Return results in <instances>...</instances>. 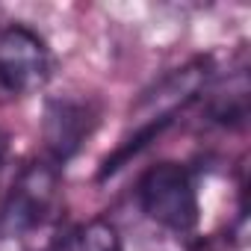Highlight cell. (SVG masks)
<instances>
[{
    "label": "cell",
    "instance_id": "6da1fadb",
    "mask_svg": "<svg viewBox=\"0 0 251 251\" xmlns=\"http://www.w3.org/2000/svg\"><path fill=\"white\" fill-rule=\"evenodd\" d=\"M139 210L172 233H192L201 222V201L189 166L166 160L151 166L136 186Z\"/></svg>",
    "mask_w": 251,
    "mask_h": 251
},
{
    "label": "cell",
    "instance_id": "7a4b0ae2",
    "mask_svg": "<svg viewBox=\"0 0 251 251\" xmlns=\"http://www.w3.org/2000/svg\"><path fill=\"white\" fill-rule=\"evenodd\" d=\"M53 77V53L48 42L24 27L9 24L0 30V89L15 98L42 92Z\"/></svg>",
    "mask_w": 251,
    "mask_h": 251
},
{
    "label": "cell",
    "instance_id": "3957f363",
    "mask_svg": "<svg viewBox=\"0 0 251 251\" xmlns=\"http://www.w3.org/2000/svg\"><path fill=\"white\" fill-rule=\"evenodd\" d=\"M95 127H98V109L92 100L50 98L45 103V118H42V139L48 160L62 169L95 133Z\"/></svg>",
    "mask_w": 251,
    "mask_h": 251
},
{
    "label": "cell",
    "instance_id": "277c9868",
    "mask_svg": "<svg viewBox=\"0 0 251 251\" xmlns=\"http://www.w3.org/2000/svg\"><path fill=\"white\" fill-rule=\"evenodd\" d=\"M56 189H59V166L48 160V163H36L33 169H27L3 210L6 227L12 230L39 227L56 204Z\"/></svg>",
    "mask_w": 251,
    "mask_h": 251
},
{
    "label": "cell",
    "instance_id": "5b68a950",
    "mask_svg": "<svg viewBox=\"0 0 251 251\" xmlns=\"http://www.w3.org/2000/svg\"><path fill=\"white\" fill-rule=\"evenodd\" d=\"M248 74L236 71L233 77L210 86L201 92V98H207V115L216 124L225 127H239L248 118Z\"/></svg>",
    "mask_w": 251,
    "mask_h": 251
},
{
    "label": "cell",
    "instance_id": "8992f818",
    "mask_svg": "<svg viewBox=\"0 0 251 251\" xmlns=\"http://www.w3.org/2000/svg\"><path fill=\"white\" fill-rule=\"evenodd\" d=\"M45 251H121V236L112 222L92 219L74 227L71 233L59 236L56 242H50Z\"/></svg>",
    "mask_w": 251,
    "mask_h": 251
},
{
    "label": "cell",
    "instance_id": "52a82bcc",
    "mask_svg": "<svg viewBox=\"0 0 251 251\" xmlns=\"http://www.w3.org/2000/svg\"><path fill=\"white\" fill-rule=\"evenodd\" d=\"M6 154H9V142H6L3 133H0V169H3V163H6Z\"/></svg>",
    "mask_w": 251,
    "mask_h": 251
},
{
    "label": "cell",
    "instance_id": "ba28073f",
    "mask_svg": "<svg viewBox=\"0 0 251 251\" xmlns=\"http://www.w3.org/2000/svg\"><path fill=\"white\" fill-rule=\"evenodd\" d=\"M198 251H207V248H198Z\"/></svg>",
    "mask_w": 251,
    "mask_h": 251
}]
</instances>
